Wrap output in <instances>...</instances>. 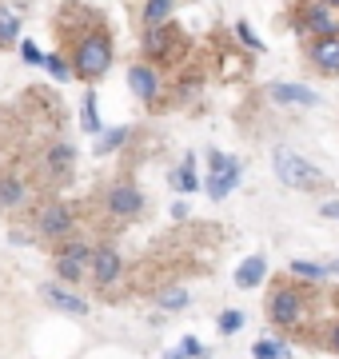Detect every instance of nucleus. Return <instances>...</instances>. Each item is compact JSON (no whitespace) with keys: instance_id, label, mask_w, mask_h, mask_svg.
Listing matches in <instances>:
<instances>
[{"instance_id":"nucleus-36","label":"nucleus","mask_w":339,"mask_h":359,"mask_svg":"<svg viewBox=\"0 0 339 359\" xmlns=\"http://www.w3.org/2000/svg\"><path fill=\"white\" fill-rule=\"evenodd\" d=\"M324 4H331V8H339V0H324Z\"/></svg>"},{"instance_id":"nucleus-4","label":"nucleus","mask_w":339,"mask_h":359,"mask_svg":"<svg viewBox=\"0 0 339 359\" xmlns=\"http://www.w3.org/2000/svg\"><path fill=\"white\" fill-rule=\"evenodd\" d=\"M240 180H244V164L220 148H208V180H204L208 200H228L240 188Z\"/></svg>"},{"instance_id":"nucleus-28","label":"nucleus","mask_w":339,"mask_h":359,"mask_svg":"<svg viewBox=\"0 0 339 359\" xmlns=\"http://www.w3.org/2000/svg\"><path fill=\"white\" fill-rule=\"evenodd\" d=\"M235 40H240L244 48H251V52H263V40L256 36V28H251L248 20H240V25H235Z\"/></svg>"},{"instance_id":"nucleus-16","label":"nucleus","mask_w":339,"mask_h":359,"mask_svg":"<svg viewBox=\"0 0 339 359\" xmlns=\"http://www.w3.org/2000/svg\"><path fill=\"white\" fill-rule=\"evenodd\" d=\"M152 299H156V308L164 311V316H176V311H188V308H192V292H188L184 283H176V287H160Z\"/></svg>"},{"instance_id":"nucleus-20","label":"nucleus","mask_w":339,"mask_h":359,"mask_svg":"<svg viewBox=\"0 0 339 359\" xmlns=\"http://www.w3.org/2000/svg\"><path fill=\"white\" fill-rule=\"evenodd\" d=\"M251 359H296V355H291L284 335H263V339L251 344Z\"/></svg>"},{"instance_id":"nucleus-32","label":"nucleus","mask_w":339,"mask_h":359,"mask_svg":"<svg viewBox=\"0 0 339 359\" xmlns=\"http://www.w3.org/2000/svg\"><path fill=\"white\" fill-rule=\"evenodd\" d=\"M319 216H327V219H339V200H324V204H319Z\"/></svg>"},{"instance_id":"nucleus-25","label":"nucleus","mask_w":339,"mask_h":359,"mask_svg":"<svg viewBox=\"0 0 339 359\" xmlns=\"http://www.w3.org/2000/svg\"><path fill=\"white\" fill-rule=\"evenodd\" d=\"M80 124H84V132H88V136H100V116H96V92H84V100H80Z\"/></svg>"},{"instance_id":"nucleus-17","label":"nucleus","mask_w":339,"mask_h":359,"mask_svg":"<svg viewBox=\"0 0 339 359\" xmlns=\"http://www.w3.org/2000/svg\"><path fill=\"white\" fill-rule=\"evenodd\" d=\"M287 276L300 280V283H324V280H331V268L327 264H315V259H291L287 264Z\"/></svg>"},{"instance_id":"nucleus-12","label":"nucleus","mask_w":339,"mask_h":359,"mask_svg":"<svg viewBox=\"0 0 339 359\" xmlns=\"http://www.w3.org/2000/svg\"><path fill=\"white\" fill-rule=\"evenodd\" d=\"M128 88H132V96H136V100L140 104H152L160 96V72L152 65H132L128 68Z\"/></svg>"},{"instance_id":"nucleus-6","label":"nucleus","mask_w":339,"mask_h":359,"mask_svg":"<svg viewBox=\"0 0 339 359\" xmlns=\"http://www.w3.org/2000/svg\"><path fill=\"white\" fill-rule=\"evenodd\" d=\"M76 231V212L64 204V200H48V204H40L36 212V236L40 240H48V244H60Z\"/></svg>"},{"instance_id":"nucleus-29","label":"nucleus","mask_w":339,"mask_h":359,"mask_svg":"<svg viewBox=\"0 0 339 359\" xmlns=\"http://www.w3.org/2000/svg\"><path fill=\"white\" fill-rule=\"evenodd\" d=\"M180 347H184V355H188V359H208V355H212V351H208L204 344H200L196 335H184Z\"/></svg>"},{"instance_id":"nucleus-2","label":"nucleus","mask_w":339,"mask_h":359,"mask_svg":"<svg viewBox=\"0 0 339 359\" xmlns=\"http://www.w3.org/2000/svg\"><path fill=\"white\" fill-rule=\"evenodd\" d=\"M263 316H268L272 327H284V332L303 323V316H307V287H296L291 280L272 283V292L263 299Z\"/></svg>"},{"instance_id":"nucleus-10","label":"nucleus","mask_w":339,"mask_h":359,"mask_svg":"<svg viewBox=\"0 0 339 359\" xmlns=\"http://www.w3.org/2000/svg\"><path fill=\"white\" fill-rule=\"evenodd\" d=\"M180 28L172 25H160V28H144V56H152V60H164V56H172L176 52V44H180Z\"/></svg>"},{"instance_id":"nucleus-8","label":"nucleus","mask_w":339,"mask_h":359,"mask_svg":"<svg viewBox=\"0 0 339 359\" xmlns=\"http://www.w3.org/2000/svg\"><path fill=\"white\" fill-rule=\"evenodd\" d=\"M120 276H124V259H120V252H116L112 244H100L96 252H92V264H88L92 287L108 292L112 283H120Z\"/></svg>"},{"instance_id":"nucleus-30","label":"nucleus","mask_w":339,"mask_h":359,"mask_svg":"<svg viewBox=\"0 0 339 359\" xmlns=\"http://www.w3.org/2000/svg\"><path fill=\"white\" fill-rule=\"evenodd\" d=\"M20 56H25V65H40V68H44V52H40L32 40H20Z\"/></svg>"},{"instance_id":"nucleus-24","label":"nucleus","mask_w":339,"mask_h":359,"mask_svg":"<svg viewBox=\"0 0 339 359\" xmlns=\"http://www.w3.org/2000/svg\"><path fill=\"white\" fill-rule=\"evenodd\" d=\"M72 160H76V152H72V144H53V148H48V156H44V164H48V172H56V176H64L68 168H72Z\"/></svg>"},{"instance_id":"nucleus-35","label":"nucleus","mask_w":339,"mask_h":359,"mask_svg":"<svg viewBox=\"0 0 339 359\" xmlns=\"http://www.w3.org/2000/svg\"><path fill=\"white\" fill-rule=\"evenodd\" d=\"M327 268H331V276H335V280H339V259H331V264H327Z\"/></svg>"},{"instance_id":"nucleus-14","label":"nucleus","mask_w":339,"mask_h":359,"mask_svg":"<svg viewBox=\"0 0 339 359\" xmlns=\"http://www.w3.org/2000/svg\"><path fill=\"white\" fill-rule=\"evenodd\" d=\"M263 280H268V259H263V256L240 259V268L232 271V283L240 287V292H256Z\"/></svg>"},{"instance_id":"nucleus-19","label":"nucleus","mask_w":339,"mask_h":359,"mask_svg":"<svg viewBox=\"0 0 339 359\" xmlns=\"http://www.w3.org/2000/svg\"><path fill=\"white\" fill-rule=\"evenodd\" d=\"M172 13H176V0H144V8H140V25L144 28H160V25H168Z\"/></svg>"},{"instance_id":"nucleus-22","label":"nucleus","mask_w":339,"mask_h":359,"mask_svg":"<svg viewBox=\"0 0 339 359\" xmlns=\"http://www.w3.org/2000/svg\"><path fill=\"white\" fill-rule=\"evenodd\" d=\"M13 44H20V16L8 4H0V48H13Z\"/></svg>"},{"instance_id":"nucleus-1","label":"nucleus","mask_w":339,"mask_h":359,"mask_svg":"<svg viewBox=\"0 0 339 359\" xmlns=\"http://www.w3.org/2000/svg\"><path fill=\"white\" fill-rule=\"evenodd\" d=\"M112 56H116V44L108 36V28H100V25L72 40V72L80 80H88V84H96L112 68Z\"/></svg>"},{"instance_id":"nucleus-23","label":"nucleus","mask_w":339,"mask_h":359,"mask_svg":"<svg viewBox=\"0 0 339 359\" xmlns=\"http://www.w3.org/2000/svg\"><path fill=\"white\" fill-rule=\"evenodd\" d=\"M128 136H132L128 124H116V128L100 132V140H96V156H108V152H116V148H124V144H128Z\"/></svg>"},{"instance_id":"nucleus-3","label":"nucleus","mask_w":339,"mask_h":359,"mask_svg":"<svg viewBox=\"0 0 339 359\" xmlns=\"http://www.w3.org/2000/svg\"><path fill=\"white\" fill-rule=\"evenodd\" d=\"M272 172L275 180L291 188V192H312V188H324V172L307 160V156L291 152V148H275L272 152Z\"/></svg>"},{"instance_id":"nucleus-34","label":"nucleus","mask_w":339,"mask_h":359,"mask_svg":"<svg viewBox=\"0 0 339 359\" xmlns=\"http://www.w3.org/2000/svg\"><path fill=\"white\" fill-rule=\"evenodd\" d=\"M164 359H188V355H184V347L176 344V347H168V351H164Z\"/></svg>"},{"instance_id":"nucleus-33","label":"nucleus","mask_w":339,"mask_h":359,"mask_svg":"<svg viewBox=\"0 0 339 359\" xmlns=\"http://www.w3.org/2000/svg\"><path fill=\"white\" fill-rule=\"evenodd\" d=\"M172 219H188V204L184 200H172Z\"/></svg>"},{"instance_id":"nucleus-31","label":"nucleus","mask_w":339,"mask_h":359,"mask_svg":"<svg viewBox=\"0 0 339 359\" xmlns=\"http://www.w3.org/2000/svg\"><path fill=\"white\" fill-rule=\"evenodd\" d=\"M327 351H335V355H339V320L327 323Z\"/></svg>"},{"instance_id":"nucleus-5","label":"nucleus","mask_w":339,"mask_h":359,"mask_svg":"<svg viewBox=\"0 0 339 359\" xmlns=\"http://www.w3.org/2000/svg\"><path fill=\"white\" fill-rule=\"evenodd\" d=\"M296 32L307 40H319V36H335L339 32V8L324 4V0H303L300 13H296Z\"/></svg>"},{"instance_id":"nucleus-27","label":"nucleus","mask_w":339,"mask_h":359,"mask_svg":"<svg viewBox=\"0 0 339 359\" xmlns=\"http://www.w3.org/2000/svg\"><path fill=\"white\" fill-rule=\"evenodd\" d=\"M244 323H248V316H244V311H240V308H228V311H220L216 327H220V335H228V339H232V335L244 332Z\"/></svg>"},{"instance_id":"nucleus-21","label":"nucleus","mask_w":339,"mask_h":359,"mask_svg":"<svg viewBox=\"0 0 339 359\" xmlns=\"http://www.w3.org/2000/svg\"><path fill=\"white\" fill-rule=\"evenodd\" d=\"M25 196H28V188H25V180L20 176H0V208H20L25 204Z\"/></svg>"},{"instance_id":"nucleus-26","label":"nucleus","mask_w":339,"mask_h":359,"mask_svg":"<svg viewBox=\"0 0 339 359\" xmlns=\"http://www.w3.org/2000/svg\"><path fill=\"white\" fill-rule=\"evenodd\" d=\"M44 72H48L56 84H68V80L76 76V72H72V60H64L60 52H48V56H44Z\"/></svg>"},{"instance_id":"nucleus-15","label":"nucleus","mask_w":339,"mask_h":359,"mask_svg":"<svg viewBox=\"0 0 339 359\" xmlns=\"http://www.w3.org/2000/svg\"><path fill=\"white\" fill-rule=\"evenodd\" d=\"M168 184H172L180 196L200 192V188H204V180L196 176V152H188V156L180 160V168H172V172H168Z\"/></svg>"},{"instance_id":"nucleus-11","label":"nucleus","mask_w":339,"mask_h":359,"mask_svg":"<svg viewBox=\"0 0 339 359\" xmlns=\"http://www.w3.org/2000/svg\"><path fill=\"white\" fill-rule=\"evenodd\" d=\"M268 100L272 104H287V108H315V104H324V96L307 84H272L268 88Z\"/></svg>"},{"instance_id":"nucleus-18","label":"nucleus","mask_w":339,"mask_h":359,"mask_svg":"<svg viewBox=\"0 0 339 359\" xmlns=\"http://www.w3.org/2000/svg\"><path fill=\"white\" fill-rule=\"evenodd\" d=\"M53 271L56 280L68 283V287H80V280H88V264H80L72 256H53Z\"/></svg>"},{"instance_id":"nucleus-9","label":"nucleus","mask_w":339,"mask_h":359,"mask_svg":"<svg viewBox=\"0 0 339 359\" xmlns=\"http://www.w3.org/2000/svg\"><path fill=\"white\" fill-rule=\"evenodd\" d=\"M40 295H44V304L48 308H56L60 316H72V320H84L88 316V299L76 292V287H68V283H60V280H53V283H44L40 287Z\"/></svg>"},{"instance_id":"nucleus-13","label":"nucleus","mask_w":339,"mask_h":359,"mask_svg":"<svg viewBox=\"0 0 339 359\" xmlns=\"http://www.w3.org/2000/svg\"><path fill=\"white\" fill-rule=\"evenodd\" d=\"M307 60H312L324 76H335L339 72V32L335 36H319L307 44Z\"/></svg>"},{"instance_id":"nucleus-7","label":"nucleus","mask_w":339,"mask_h":359,"mask_svg":"<svg viewBox=\"0 0 339 359\" xmlns=\"http://www.w3.org/2000/svg\"><path fill=\"white\" fill-rule=\"evenodd\" d=\"M148 208V200H144V192L136 188V184H128V180H120V184H112L104 192V212L112 219H136Z\"/></svg>"}]
</instances>
